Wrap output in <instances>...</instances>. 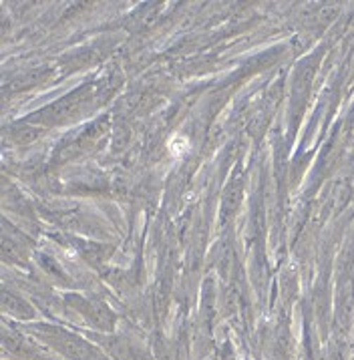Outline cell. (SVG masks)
I'll list each match as a JSON object with an SVG mask.
<instances>
[{
    "label": "cell",
    "mask_w": 354,
    "mask_h": 360,
    "mask_svg": "<svg viewBox=\"0 0 354 360\" xmlns=\"http://www.w3.org/2000/svg\"><path fill=\"white\" fill-rule=\"evenodd\" d=\"M184 149H187V141H185L184 137H175L173 141H171V151L177 155V153H184Z\"/></svg>",
    "instance_id": "1"
}]
</instances>
